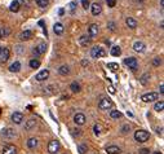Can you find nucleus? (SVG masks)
Wrapping results in <instances>:
<instances>
[{
  "mask_svg": "<svg viewBox=\"0 0 164 154\" xmlns=\"http://www.w3.org/2000/svg\"><path fill=\"white\" fill-rule=\"evenodd\" d=\"M60 148H61V145H60L58 140H52L48 144V152L51 153V154H56L60 150Z\"/></svg>",
  "mask_w": 164,
  "mask_h": 154,
  "instance_id": "6",
  "label": "nucleus"
},
{
  "mask_svg": "<svg viewBox=\"0 0 164 154\" xmlns=\"http://www.w3.org/2000/svg\"><path fill=\"white\" fill-rule=\"evenodd\" d=\"M152 154H163L162 152H155V153H152Z\"/></svg>",
  "mask_w": 164,
  "mask_h": 154,
  "instance_id": "52",
  "label": "nucleus"
},
{
  "mask_svg": "<svg viewBox=\"0 0 164 154\" xmlns=\"http://www.w3.org/2000/svg\"><path fill=\"white\" fill-rule=\"evenodd\" d=\"M1 154H17V148L12 144H7V145H4V148H3Z\"/></svg>",
  "mask_w": 164,
  "mask_h": 154,
  "instance_id": "11",
  "label": "nucleus"
},
{
  "mask_svg": "<svg viewBox=\"0 0 164 154\" xmlns=\"http://www.w3.org/2000/svg\"><path fill=\"white\" fill-rule=\"evenodd\" d=\"M149 153H150V150L146 149V148H144V149L140 150V154H149Z\"/></svg>",
  "mask_w": 164,
  "mask_h": 154,
  "instance_id": "43",
  "label": "nucleus"
},
{
  "mask_svg": "<svg viewBox=\"0 0 164 154\" xmlns=\"http://www.w3.org/2000/svg\"><path fill=\"white\" fill-rule=\"evenodd\" d=\"M78 150H79L80 154H85V153H87V150H88V146L85 144H79V145H78Z\"/></svg>",
  "mask_w": 164,
  "mask_h": 154,
  "instance_id": "33",
  "label": "nucleus"
},
{
  "mask_svg": "<svg viewBox=\"0 0 164 154\" xmlns=\"http://www.w3.org/2000/svg\"><path fill=\"white\" fill-rule=\"evenodd\" d=\"M147 78H150V75H149V74H145L144 77L141 78V83H142V84H146V83H147V80H146Z\"/></svg>",
  "mask_w": 164,
  "mask_h": 154,
  "instance_id": "40",
  "label": "nucleus"
},
{
  "mask_svg": "<svg viewBox=\"0 0 164 154\" xmlns=\"http://www.w3.org/2000/svg\"><path fill=\"white\" fill-rule=\"evenodd\" d=\"M152 65H154V66H160V65H162V58H159V57L154 58V61H152Z\"/></svg>",
  "mask_w": 164,
  "mask_h": 154,
  "instance_id": "38",
  "label": "nucleus"
},
{
  "mask_svg": "<svg viewBox=\"0 0 164 154\" xmlns=\"http://www.w3.org/2000/svg\"><path fill=\"white\" fill-rule=\"evenodd\" d=\"M53 31H54L56 35H62L63 34V25L60 23V22L54 23V26H53Z\"/></svg>",
  "mask_w": 164,
  "mask_h": 154,
  "instance_id": "20",
  "label": "nucleus"
},
{
  "mask_svg": "<svg viewBox=\"0 0 164 154\" xmlns=\"http://www.w3.org/2000/svg\"><path fill=\"white\" fill-rule=\"evenodd\" d=\"M10 34V28L9 27H1L0 28V39H4Z\"/></svg>",
  "mask_w": 164,
  "mask_h": 154,
  "instance_id": "24",
  "label": "nucleus"
},
{
  "mask_svg": "<svg viewBox=\"0 0 164 154\" xmlns=\"http://www.w3.org/2000/svg\"><path fill=\"white\" fill-rule=\"evenodd\" d=\"M58 74L62 75V77H66V75H69V74H70V67L67 66V65L60 66V67H58Z\"/></svg>",
  "mask_w": 164,
  "mask_h": 154,
  "instance_id": "21",
  "label": "nucleus"
},
{
  "mask_svg": "<svg viewBox=\"0 0 164 154\" xmlns=\"http://www.w3.org/2000/svg\"><path fill=\"white\" fill-rule=\"evenodd\" d=\"M106 153L107 154H120L122 153V149L116 145H110V146H106Z\"/></svg>",
  "mask_w": 164,
  "mask_h": 154,
  "instance_id": "13",
  "label": "nucleus"
},
{
  "mask_svg": "<svg viewBox=\"0 0 164 154\" xmlns=\"http://www.w3.org/2000/svg\"><path fill=\"white\" fill-rule=\"evenodd\" d=\"M162 132H163V128H162V127H158V128H156V135L162 136V135H163Z\"/></svg>",
  "mask_w": 164,
  "mask_h": 154,
  "instance_id": "44",
  "label": "nucleus"
},
{
  "mask_svg": "<svg viewBox=\"0 0 164 154\" xmlns=\"http://www.w3.org/2000/svg\"><path fill=\"white\" fill-rule=\"evenodd\" d=\"M9 49L8 48H0V62L1 63H4V62H7V61L9 60Z\"/></svg>",
  "mask_w": 164,
  "mask_h": 154,
  "instance_id": "9",
  "label": "nucleus"
},
{
  "mask_svg": "<svg viewBox=\"0 0 164 154\" xmlns=\"http://www.w3.org/2000/svg\"><path fill=\"white\" fill-rule=\"evenodd\" d=\"M109 27H110V30H115V25H114L112 22L109 23Z\"/></svg>",
  "mask_w": 164,
  "mask_h": 154,
  "instance_id": "46",
  "label": "nucleus"
},
{
  "mask_svg": "<svg viewBox=\"0 0 164 154\" xmlns=\"http://www.w3.org/2000/svg\"><path fill=\"white\" fill-rule=\"evenodd\" d=\"M134 1H136V3H138V1L142 3V1H145V0H134Z\"/></svg>",
  "mask_w": 164,
  "mask_h": 154,
  "instance_id": "51",
  "label": "nucleus"
},
{
  "mask_svg": "<svg viewBox=\"0 0 164 154\" xmlns=\"http://www.w3.org/2000/svg\"><path fill=\"white\" fill-rule=\"evenodd\" d=\"M73 132H74V135H76V136H79V135L81 134V131H80V130H74Z\"/></svg>",
  "mask_w": 164,
  "mask_h": 154,
  "instance_id": "47",
  "label": "nucleus"
},
{
  "mask_svg": "<svg viewBox=\"0 0 164 154\" xmlns=\"http://www.w3.org/2000/svg\"><path fill=\"white\" fill-rule=\"evenodd\" d=\"M36 4L40 7V8H47L48 4H49V0H35Z\"/></svg>",
  "mask_w": 164,
  "mask_h": 154,
  "instance_id": "32",
  "label": "nucleus"
},
{
  "mask_svg": "<svg viewBox=\"0 0 164 154\" xmlns=\"http://www.w3.org/2000/svg\"><path fill=\"white\" fill-rule=\"evenodd\" d=\"M131 130V127H129V124H126V126H123V128H122V132L123 134H127L128 131Z\"/></svg>",
  "mask_w": 164,
  "mask_h": 154,
  "instance_id": "41",
  "label": "nucleus"
},
{
  "mask_svg": "<svg viewBox=\"0 0 164 154\" xmlns=\"http://www.w3.org/2000/svg\"><path fill=\"white\" fill-rule=\"evenodd\" d=\"M159 89H160L159 92L163 95V93H164V84H163V83H160V87H159Z\"/></svg>",
  "mask_w": 164,
  "mask_h": 154,
  "instance_id": "45",
  "label": "nucleus"
},
{
  "mask_svg": "<svg viewBox=\"0 0 164 154\" xmlns=\"http://www.w3.org/2000/svg\"><path fill=\"white\" fill-rule=\"evenodd\" d=\"M106 3H107V7H110V8H114L116 4V0H106Z\"/></svg>",
  "mask_w": 164,
  "mask_h": 154,
  "instance_id": "39",
  "label": "nucleus"
},
{
  "mask_svg": "<svg viewBox=\"0 0 164 154\" xmlns=\"http://www.w3.org/2000/svg\"><path fill=\"white\" fill-rule=\"evenodd\" d=\"M74 122H75V124H78V126H83L85 122H87V118H85L83 113H78L74 117Z\"/></svg>",
  "mask_w": 164,
  "mask_h": 154,
  "instance_id": "10",
  "label": "nucleus"
},
{
  "mask_svg": "<svg viewBox=\"0 0 164 154\" xmlns=\"http://www.w3.org/2000/svg\"><path fill=\"white\" fill-rule=\"evenodd\" d=\"M63 12H65V10H63V9H60V12H58V13H60V14H61V16H62V14H63Z\"/></svg>",
  "mask_w": 164,
  "mask_h": 154,
  "instance_id": "50",
  "label": "nucleus"
},
{
  "mask_svg": "<svg viewBox=\"0 0 164 154\" xmlns=\"http://www.w3.org/2000/svg\"><path fill=\"white\" fill-rule=\"evenodd\" d=\"M79 42H80V44L83 45V47H87L89 43H91V38L87 36V35H83V36L79 39Z\"/></svg>",
  "mask_w": 164,
  "mask_h": 154,
  "instance_id": "26",
  "label": "nucleus"
},
{
  "mask_svg": "<svg viewBox=\"0 0 164 154\" xmlns=\"http://www.w3.org/2000/svg\"><path fill=\"white\" fill-rule=\"evenodd\" d=\"M49 78V70H41V71H39V73L35 75V80H38V82H43V80H47Z\"/></svg>",
  "mask_w": 164,
  "mask_h": 154,
  "instance_id": "8",
  "label": "nucleus"
},
{
  "mask_svg": "<svg viewBox=\"0 0 164 154\" xmlns=\"http://www.w3.org/2000/svg\"><path fill=\"white\" fill-rule=\"evenodd\" d=\"M45 52H47V44H45V43H40V44L36 45V47L34 48V51H33V53L35 56L44 55Z\"/></svg>",
  "mask_w": 164,
  "mask_h": 154,
  "instance_id": "7",
  "label": "nucleus"
},
{
  "mask_svg": "<svg viewBox=\"0 0 164 154\" xmlns=\"http://www.w3.org/2000/svg\"><path fill=\"white\" fill-rule=\"evenodd\" d=\"M33 38V31L31 30H25V31H22V33L20 34V39L22 42H25V40H30V39Z\"/></svg>",
  "mask_w": 164,
  "mask_h": 154,
  "instance_id": "14",
  "label": "nucleus"
},
{
  "mask_svg": "<svg viewBox=\"0 0 164 154\" xmlns=\"http://www.w3.org/2000/svg\"><path fill=\"white\" fill-rule=\"evenodd\" d=\"M124 63L129 67L132 71H136L138 69V61L134 58V57H129V58H126L124 60Z\"/></svg>",
  "mask_w": 164,
  "mask_h": 154,
  "instance_id": "2",
  "label": "nucleus"
},
{
  "mask_svg": "<svg viewBox=\"0 0 164 154\" xmlns=\"http://www.w3.org/2000/svg\"><path fill=\"white\" fill-rule=\"evenodd\" d=\"M26 145H27L28 149H35V148L38 146V139H36V137H30V139L27 140Z\"/></svg>",
  "mask_w": 164,
  "mask_h": 154,
  "instance_id": "19",
  "label": "nucleus"
},
{
  "mask_svg": "<svg viewBox=\"0 0 164 154\" xmlns=\"http://www.w3.org/2000/svg\"><path fill=\"white\" fill-rule=\"evenodd\" d=\"M88 33H89V36H96L98 34V25L92 23L88 28Z\"/></svg>",
  "mask_w": 164,
  "mask_h": 154,
  "instance_id": "18",
  "label": "nucleus"
},
{
  "mask_svg": "<svg viewBox=\"0 0 164 154\" xmlns=\"http://www.w3.org/2000/svg\"><path fill=\"white\" fill-rule=\"evenodd\" d=\"M133 49H134L136 52H138V53H142V52H145L146 45H145L142 42H136V43L133 44Z\"/></svg>",
  "mask_w": 164,
  "mask_h": 154,
  "instance_id": "17",
  "label": "nucleus"
},
{
  "mask_svg": "<svg viewBox=\"0 0 164 154\" xmlns=\"http://www.w3.org/2000/svg\"><path fill=\"white\" fill-rule=\"evenodd\" d=\"M81 4H83L84 9H87L88 7H89V1H88V0H81Z\"/></svg>",
  "mask_w": 164,
  "mask_h": 154,
  "instance_id": "42",
  "label": "nucleus"
},
{
  "mask_svg": "<svg viewBox=\"0 0 164 154\" xmlns=\"http://www.w3.org/2000/svg\"><path fill=\"white\" fill-rule=\"evenodd\" d=\"M78 7V3L76 1H71V3H69V5H67V8H69L70 10H74Z\"/></svg>",
  "mask_w": 164,
  "mask_h": 154,
  "instance_id": "37",
  "label": "nucleus"
},
{
  "mask_svg": "<svg viewBox=\"0 0 164 154\" xmlns=\"http://www.w3.org/2000/svg\"><path fill=\"white\" fill-rule=\"evenodd\" d=\"M110 117H111L112 119H119V118H122V113H120L119 110H111V112H110Z\"/></svg>",
  "mask_w": 164,
  "mask_h": 154,
  "instance_id": "30",
  "label": "nucleus"
},
{
  "mask_svg": "<svg viewBox=\"0 0 164 154\" xmlns=\"http://www.w3.org/2000/svg\"><path fill=\"white\" fill-rule=\"evenodd\" d=\"M111 55L114 57H119L120 55H122V49H120V47H112L111 48Z\"/></svg>",
  "mask_w": 164,
  "mask_h": 154,
  "instance_id": "31",
  "label": "nucleus"
},
{
  "mask_svg": "<svg viewBox=\"0 0 164 154\" xmlns=\"http://www.w3.org/2000/svg\"><path fill=\"white\" fill-rule=\"evenodd\" d=\"M9 70L12 71V73H17V71L21 70V62L20 61H14L12 65L9 66Z\"/></svg>",
  "mask_w": 164,
  "mask_h": 154,
  "instance_id": "22",
  "label": "nucleus"
},
{
  "mask_svg": "<svg viewBox=\"0 0 164 154\" xmlns=\"http://www.w3.org/2000/svg\"><path fill=\"white\" fill-rule=\"evenodd\" d=\"M93 131H94V135H96V136H99V135H101V131H102L101 124H94V126H93Z\"/></svg>",
  "mask_w": 164,
  "mask_h": 154,
  "instance_id": "34",
  "label": "nucleus"
},
{
  "mask_svg": "<svg viewBox=\"0 0 164 154\" xmlns=\"http://www.w3.org/2000/svg\"><path fill=\"white\" fill-rule=\"evenodd\" d=\"M106 55L105 49H102V47H93L91 49V56L93 57V58H99V57H103Z\"/></svg>",
  "mask_w": 164,
  "mask_h": 154,
  "instance_id": "3",
  "label": "nucleus"
},
{
  "mask_svg": "<svg viewBox=\"0 0 164 154\" xmlns=\"http://www.w3.org/2000/svg\"><path fill=\"white\" fill-rule=\"evenodd\" d=\"M163 109H164V101H163V100H160V101H158L154 105L155 112H163Z\"/></svg>",
  "mask_w": 164,
  "mask_h": 154,
  "instance_id": "29",
  "label": "nucleus"
},
{
  "mask_svg": "<svg viewBox=\"0 0 164 154\" xmlns=\"http://www.w3.org/2000/svg\"><path fill=\"white\" fill-rule=\"evenodd\" d=\"M126 23L129 28H136L137 27V21L134 18H132V17H128V18L126 20Z\"/></svg>",
  "mask_w": 164,
  "mask_h": 154,
  "instance_id": "23",
  "label": "nucleus"
},
{
  "mask_svg": "<svg viewBox=\"0 0 164 154\" xmlns=\"http://www.w3.org/2000/svg\"><path fill=\"white\" fill-rule=\"evenodd\" d=\"M35 124H36V120H35L34 118H33V119H30L26 123V130H31L33 127H35Z\"/></svg>",
  "mask_w": 164,
  "mask_h": 154,
  "instance_id": "35",
  "label": "nucleus"
},
{
  "mask_svg": "<svg viewBox=\"0 0 164 154\" xmlns=\"http://www.w3.org/2000/svg\"><path fill=\"white\" fill-rule=\"evenodd\" d=\"M109 92H110L111 95H114V93H115V88H114V87H110V88H109Z\"/></svg>",
  "mask_w": 164,
  "mask_h": 154,
  "instance_id": "48",
  "label": "nucleus"
},
{
  "mask_svg": "<svg viewBox=\"0 0 164 154\" xmlns=\"http://www.w3.org/2000/svg\"><path fill=\"white\" fill-rule=\"evenodd\" d=\"M159 97V95L156 92H150V93H145L141 96V100L144 102H152V101H156Z\"/></svg>",
  "mask_w": 164,
  "mask_h": 154,
  "instance_id": "4",
  "label": "nucleus"
},
{
  "mask_svg": "<svg viewBox=\"0 0 164 154\" xmlns=\"http://www.w3.org/2000/svg\"><path fill=\"white\" fill-rule=\"evenodd\" d=\"M107 67H109V69H111L112 71H116L118 69H119V65L115 63V62H109L107 63Z\"/></svg>",
  "mask_w": 164,
  "mask_h": 154,
  "instance_id": "36",
  "label": "nucleus"
},
{
  "mask_svg": "<svg viewBox=\"0 0 164 154\" xmlns=\"http://www.w3.org/2000/svg\"><path fill=\"white\" fill-rule=\"evenodd\" d=\"M70 89H71L73 92H75V93H78V92H80V91H81V87H80V84H79V83L74 82V83H71V84H70Z\"/></svg>",
  "mask_w": 164,
  "mask_h": 154,
  "instance_id": "27",
  "label": "nucleus"
},
{
  "mask_svg": "<svg viewBox=\"0 0 164 154\" xmlns=\"http://www.w3.org/2000/svg\"><path fill=\"white\" fill-rule=\"evenodd\" d=\"M9 9H10V12H18V10H20V1L14 0V1L12 3V4H10Z\"/></svg>",
  "mask_w": 164,
  "mask_h": 154,
  "instance_id": "28",
  "label": "nucleus"
},
{
  "mask_svg": "<svg viewBox=\"0 0 164 154\" xmlns=\"http://www.w3.org/2000/svg\"><path fill=\"white\" fill-rule=\"evenodd\" d=\"M12 120L16 124H21L23 122V114L21 113V112H14L12 114Z\"/></svg>",
  "mask_w": 164,
  "mask_h": 154,
  "instance_id": "12",
  "label": "nucleus"
},
{
  "mask_svg": "<svg viewBox=\"0 0 164 154\" xmlns=\"http://www.w3.org/2000/svg\"><path fill=\"white\" fill-rule=\"evenodd\" d=\"M160 7H162V8H164V0H160Z\"/></svg>",
  "mask_w": 164,
  "mask_h": 154,
  "instance_id": "49",
  "label": "nucleus"
},
{
  "mask_svg": "<svg viewBox=\"0 0 164 154\" xmlns=\"http://www.w3.org/2000/svg\"><path fill=\"white\" fill-rule=\"evenodd\" d=\"M14 131L12 130V128H4V130L1 131V136L4 139H13L14 137Z\"/></svg>",
  "mask_w": 164,
  "mask_h": 154,
  "instance_id": "15",
  "label": "nucleus"
},
{
  "mask_svg": "<svg viewBox=\"0 0 164 154\" xmlns=\"http://www.w3.org/2000/svg\"><path fill=\"white\" fill-rule=\"evenodd\" d=\"M98 107L101 110H109V109H111V107H112V101L110 99L105 97V99H102L101 101L98 102Z\"/></svg>",
  "mask_w": 164,
  "mask_h": 154,
  "instance_id": "5",
  "label": "nucleus"
},
{
  "mask_svg": "<svg viewBox=\"0 0 164 154\" xmlns=\"http://www.w3.org/2000/svg\"><path fill=\"white\" fill-rule=\"evenodd\" d=\"M150 139V134L145 130H137L134 132V140L137 142H146Z\"/></svg>",
  "mask_w": 164,
  "mask_h": 154,
  "instance_id": "1",
  "label": "nucleus"
},
{
  "mask_svg": "<svg viewBox=\"0 0 164 154\" xmlns=\"http://www.w3.org/2000/svg\"><path fill=\"white\" fill-rule=\"evenodd\" d=\"M30 67L31 69H39L40 67V61H39L38 58H33V60H30Z\"/></svg>",
  "mask_w": 164,
  "mask_h": 154,
  "instance_id": "25",
  "label": "nucleus"
},
{
  "mask_svg": "<svg viewBox=\"0 0 164 154\" xmlns=\"http://www.w3.org/2000/svg\"><path fill=\"white\" fill-rule=\"evenodd\" d=\"M91 12H92V14H93V16H98V14L102 12L101 5H99L98 3H93V4L91 5Z\"/></svg>",
  "mask_w": 164,
  "mask_h": 154,
  "instance_id": "16",
  "label": "nucleus"
}]
</instances>
